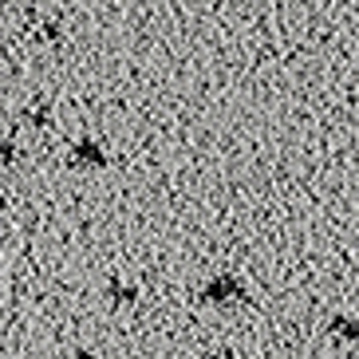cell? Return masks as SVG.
Returning a JSON list of instances; mask_svg holds the SVG:
<instances>
[{
    "mask_svg": "<svg viewBox=\"0 0 359 359\" xmlns=\"http://www.w3.org/2000/svg\"><path fill=\"white\" fill-rule=\"evenodd\" d=\"M79 158H91V162H99L103 154H99V147L91 142V138H83V142H79Z\"/></svg>",
    "mask_w": 359,
    "mask_h": 359,
    "instance_id": "1",
    "label": "cell"
}]
</instances>
